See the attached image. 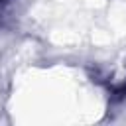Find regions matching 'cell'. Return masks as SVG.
Returning <instances> with one entry per match:
<instances>
[{"mask_svg":"<svg viewBox=\"0 0 126 126\" xmlns=\"http://www.w3.org/2000/svg\"><path fill=\"white\" fill-rule=\"evenodd\" d=\"M10 2L12 0H0V20H2V16H4V12H6V8H8Z\"/></svg>","mask_w":126,"mask_h":126,"instance_id":"6da1fadb","label":"cell"}]
</instances>
